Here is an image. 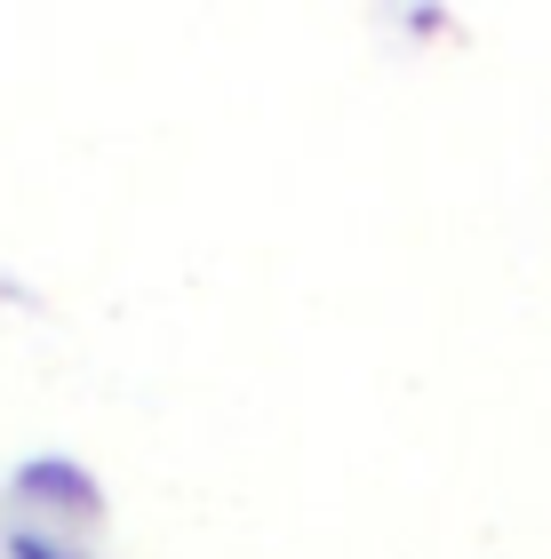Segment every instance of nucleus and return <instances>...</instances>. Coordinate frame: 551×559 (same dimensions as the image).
I'll use <instances>...</instances> for the list:
<instances>
[{"instance_id":"nucleus-1","label":"nucleus","mask_w":551,"mask_h":559,"mask_svg":"<svg viewBox=\"0 0 551 559\" xmlns=\"http://www.w3.org/2000/svg\"><path fill=\"white\" fill-rule=\"evenodd\" d=\"M9 496L16 503H40V512H64V520H105V488H96L88 464H72V455H24L9 472Z\"/></svg>"},{"instance_id":"nucleus-2","label":"nucleus","mask_w":551,"mask_h":559,"mask_svg":"<svg viewBox=\"0 0 551 559\" xmlns=\"http://www.w3.org/2000/svg\"><path fill=\"white\" fill-rule=\"evenodd\" d=\"M9 559H81V551H64L57 536H40V527H16V536H9Z\"/></svg>"}]
</instances>
